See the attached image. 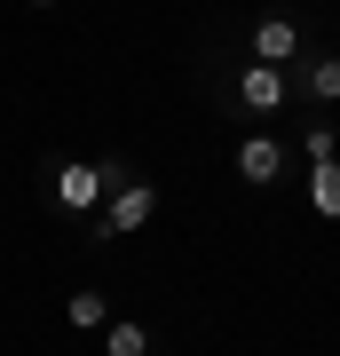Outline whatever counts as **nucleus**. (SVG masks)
Segmentation results:
<instances>
[{
	"mask_svg": "<svg viewBox=\"0 0 340 356\" xmlns=\"http://www.w3.org/2000/svg\"><path fill=\"white\" fill-rule=\"evenodd\" d=\"M63 325H79V332H103V325H111V301H103L95 285H79L72 301H63Z\"/></svg>",
	"mask_w": 340,
	"mask_h": 356,
	"instance_id": "9",
	"label": "nucleus"
},
{
	"mask_svg": "<svg viewBox=\"0 0 340 356\" xmlns=\"http://www.w3.org/2000/svg\"><path fill=\"white\" fill-rule=\"evenodd\" d=\"M301 159H309V166H325V159H340V135L325 127V119H316V127L301 135Z\"/></svg>",
	"mask_w": 340,
	"mask_h": 356,
	"instance_id": "10",
	"label": "nucleus"
},
{
	"mask_svg": "<svg viewBox=\"0 0 340 356\" xmlns=\"http://www.w3.org/2000/svg\"><path fill=\"white\" fill-rule=\"evenodd\" d=\"M103 356H159V341H151L143 317H111L103 325Z\"/></svg>",
	"mask_w": 340,
	"mask_h": 356,
	"instance_id": "7",
	"label": "nucleus"
},
{
	"mask_svg": "<svg viewBox=\"0 0 340 356\" xmlns=\"http://www.w3.org/2000/svg\"><path fill=\"white\" fill-rule=\"evenodd\" d=\"M285 135H269V127H253V135H238V151H229V166H238V182H253V191H277L285 182Z\"/></svg>",
	"mask_w": 340,
	"mask_h": 356,
	"instance_id": "3",
	"label": "nucleus"
},
{
	"mask_svg": "<svg viewBox=\"0 0 340 356\" xmlns=\"http://www.w3.org/2000/svg\"><path fill=\"white\" fill-rule=\"evenodd\" d=\"M159 214V182H143V175H127L111 198H103V214H88V245H119V238H135L143 222Z\"/></svg>",
	"mask_w": 340,
	"mask_h": 356,
	"instance_id": "2",
	"label": "nucleus"
},
{
	"mask_svg": "<svg viewBox=\"0 0 340 356\" xmlns=\"http://www.w3.org/2000/svg\"><path fill=\"white\" fill-rule=\"evenodd\" d=\"M127 175H135V166H119V159H103V166L95 159H56L48 166V206L56 214H95Z\"/></svg>",
	"mask_w": 340,
	"mask_h": 356,
	"instance_id": "1",
	"label": "nucleus"
},
{
	"mask_svg": "<svg viewBox=\"0 0 340 356\" xmlns=\"http://www.w3.org/2000/svg\"><path fill=\"white\" fill-rule=\"evenodd\" d=\"M309 206H316V222H340V159L309 166Z\"/></svg>",
	"mask_w": 340,
	"mask_h": 356,
	"instance_id": "8",
	"label": "nucleus"
},
{
	"mask_svg": "<svg viewBox=\"0 0 340 356\" xmlns=\"http://www.w3.org/2000/svg\"><path fill=\"white\" fill-rule=\"evenodd\" d=\"M309 40H301V24H293L285 8H269V16H253V64H293Z\"/></svg>",
	"mask_w": 340,
	"mask_h": 356,
	"instance_id": "6",
	"label": "nucleus"
},
{
	"mask_svg": "<svg viewBox=\"0 0 340 356\" xmlns=\"http://www.w3.org/2000/svg\"><path fill=\"white\" fill-rule=\"evenodd\" d=\"M285 79H293V95H301L309 111L316 103H340V56H325V48H301L285 64Z\"/></svg>",
	"mask_w": 340,
	"mask_h": 356,
	"instance_id": "5",
	"label": "nucleus"
},
{
	"mask_svg": "<svg viewBox=\"0 0 340 356\" xmlns=\"http://www.w3.org/2000/svg\"><path fill=\"white\" fill-rule=\"evenodd\" d=\"M24 8H56V0H24Z\"/></svg>",
	"mask_w": 340,
	"mask_h": 356,
	"instance_id": "11",
	"label": "nucleus"
},
{
	"mask_svg": "<svg viewBox=\"0 0 340 356\" xmlns=\"http://www.w3.org/2000/svg\"><path fill=\"white\" fill-rule=\"evenodd\" d=\"M229 103H238V111H285V103H293V79H285V64H253V56H245V64H238V79H229Z\"/></svg>",
	"mask_w": 340,
	"mask_h": 356,
	"instance_id": "4",
	"label": "nucleus"
}]
</instances>
